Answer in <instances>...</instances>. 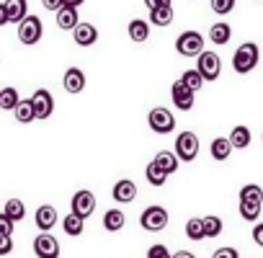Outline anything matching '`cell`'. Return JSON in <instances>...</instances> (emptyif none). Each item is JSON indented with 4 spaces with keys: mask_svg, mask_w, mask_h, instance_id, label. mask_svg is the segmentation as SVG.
<instances>
[{
    "mask_svg": "<svg viewBox=\"0 0 263 258\" xmlns=\"http://www.w3.org/2000/svg\"><path fill=\"white\" fill-rule=\"evenodd\" d=\"M258 60H260L258 44H255V42H245V44H240V47L235 49V54H232V67H235V72L248 75L250 70H255Z\"/></svg>",
    "mask_w": 263,
    "mask_h": 258,
    "instance_id": "6da1fadb",
    "label": "cell"
},
{
    "mask_svg": "<svg viewBox=\"0 0 263 258\" xmlns=\"http://www.w3.org/2000/svg\"><path fill=\"white\" fill-rule=\"evenodd\" d=\"M140 225H142L147 232H160V230H165V227H168V209H165V207H158V204L147 207V209L140 214Z\"/></svg>",
    "mask_w": 263,
    "mask_h": 258,
    "instance_id": "7a4b0ae2",
    "label": "cell"
},
{
    "mask_svg": "<svg viewBox=\"0 0 263 258\" xmlns=\"http://www.w3.org/2000/svg\"><path fill=\"white\" fill-rule=\"evenodd\" d=\"M176 52L183 57H199L204 52V36L199 31H183L176 39Z\"/></svg>",
    "mask_w": 263,
    "mask_h": 258,
    "instance_id": "3957f363",
    "label": "cell"
},
{
    "mask_svg": "<svg viewBox=\"0 0 263 258\" xmlns=\"http://www.w3.org/2000/svg\"><path fill=\"white\" fill-rule=\"evenodd\" d=\"M147 124H150L153 132L168 135V132H173V129H176V116H173V111L158 106V108H153V111L147 114Z\"/></svg>",
    "mask_w": 263,
    "mask_h": 258,
    "instance_id": "277c9868",
    "label": "cell"
},
{
    "mask_svg": "<svg viewBox=\"0 0 263 258\" xmlns=\"http://www.w3.org/2000/svg\"><path fill=\"white\" fill-rule=\"evenodd\" d=\"M42 34H44V26H42V19L39 16H26L18 24V42L26 44V47L36 44L42 39Z\"/></svg>",
    "mask_w": 263,
    "mask_h": 258,
    "instance_id": "5b68a950",
    "label": "cell"
},
{
    "mask_svg": "<svg viewBox=\"0 0 263 258\" xmlns=\"http://www.w3.org/2000/svg\"><path fill=\"white\" fill-rule=\"evenodd\" d=\"M196 70L201 72L204 80H217L219 72H222V60H219V54L204 49V52L196 57Z\"/></svg>",
    "mask_w": 263,
    "mask_h": 258,
    "instance_id": "8992f818",
    "label": "cell"
},
{
    "mask_svg": "<svg viewBox=\"0 0 263 258\" xmlns=\"http://www.w3.org/2000/svg\"><path fill=\"white\" fill-rule=\"evenodd\" d=\"M176 155L183 163L196 160V155H199V137L194 132H181L178 140H176Z\"/></svg>",
    "mask_w": 263,
    "mask_h": 258,
    "instance_id": "52a82bcc",
    "label": "cell"
},
{
    "mask_svg": "<svg viewBox=\"0 0 263 258\" xmlns=\"http://www.w3.org/2000/svg\"><path fill=\"white\" fill-rule=\"evenodd\" d=\"M171 98H173V106L178 111H191L194 108V101H196V90H191L186 83L176 80L173 88H171Z\"/></svg>",
    "mask_w": 263,
    "mask_h": 258,
    "instance_id": "ba28073f",
    "label": "cell"
},
{
    "mask_svg": "<svg viewBox=\"0 0 263 258\" xmlns=\"http://www.w3.org/2000/svg\"><path fill=\"white\" fill-rule=\"evenodd\" d=\"M31 103H34V114H36V119H49L52 111H54V98H52V93H49L47 88L34 90Z\"/></svg>",
    "mask_w": 263,
    "mask_h": 258,
    "instance_id": "9c48e42d",
    "label": "cell"
},
{
    "mask_svg": "<svg viewBox=\"0 0 263 258\" xmlns=\"http://www.w3.org/2000/svg\"><path fill=\"white\" fill-rule=\"evenodd\" d=\"M70 207H72V214L88 219V217L93 214V209H96V196H93V191H88V189L78 191V194L72 196V204H70Z\"/></svg>",
    "mask_w": 263,
    "mask_h": 258,
    "instance_id": "30bf717a",
    "label": "cell"
},
{
    "mask_svg": "<svg viewBox=\"0 0 263 258\" xmlns=\"http://www.w3.org/2000/svg\"><path fill=\"white\" fill-rule=\"evenodd\" d=\"M34 253H36L39 258H60V243H57V237L49 235V232L36 235V240H34Z\"/></svg>",
    "mask_w": 263,
    "mask_h": 258,
    "instance_id": "8fae6325",
    "label": "cell"
},
{
    "mask_svg": "<svg viewBox=\"0 0 263 258\" xmlns=\"http://www.w3.org/2000/svg\"><path fill=\"white\" fill-rule=\"evenodd\" d=\"M111 196H114L119 204H132V201L137 199V183L129 181V178H121V181H116Z\"/></svg>",
    "mask_w": 263,
    "mask_h": 258,
    "instance_id": "7c38bea8",
    "label": "cell"
},
{
    "mask_svg": "<svg viewBox=\"0 0 263 258\" xmlns=\"http://www.w3.org/2000/svg\"><path fill=\"white\" fill-rule=\"evenodd\" d=\"M72 39L78 47H93L98 42V29L93 24H78L72 29Z\"/></svg>",
    "mask_w": 263,
    "mask_h": 258,
    "instance_id": "4fadbf2b",
    "label": "cell"
},
{
    "mask_svg": "<svg viewBox=\"0 0 263 258\" xmlns=\"http://www.w3.org/2000/svg\"><path fill=\"white\" fill-rule=\"evenodd\" d=\"M62 85H65L67 93H83V90H85V72H83L80 67H70V70H65Z\"/></svg>",
    "mask_w": 263,
    "mask_h": 258,
    "instance_id": "5bb4252c",
    "label": "cell"
},
{
    "mask_svg": "<svg viewBox=\"0 0 263 258\" xmlns=\"http://www.w3.org/2000/svg\"><path fill=\"white\" fill-rule=\"evenodd\" d=\"M34 219H36V227H39L42 232H49V230L57 225V209H54V207H49V204H44V207H39V209H36Z\"/></svg>",
    "mask_w": 263,
    "mask_h": 258,
    "instance_id": "9a60e30c",
    "label": "cell"
},
{
    "mask_svg": "<svg viewBox=\"0 0 263 258\" xmlns=\"http://www.w3.org/2000/svg\"><path fill=\"white\" fill-rule=\"evenodd\" d=\"M78 24H80V19H78V8H72V6H62V8L57 11V26H60L62 31H72Z\"/></svg>",
    "mask_w": 263,
    "mask_h": 258,
    "instance_id": "2e32d148",
    "label": "cell"
},
{
    "mask_svg": "<svg viewBox=\"0 0 263 258\" xmlns=\"http://www.w3.org/2000/svg\"><path fill=\"white\" fill-rule=\"evenodd\" d=\"M6 11H8V24H21L29 16V3L26 0H6Z\"/></svg>",
    "mask_w": 263,
    "mask_h": 258,
    "instance_id": "e0dca14e",
    "label": "cell"
},
{
    "mask_svg": "<svg viewBox=\"0 0 263 258\" xmlns=\"http://www.w3.org/2000/svg\"><path fill=\"white\" fill-rule=\"evenodd\" d=\"M129 39L132 42H137V44H145L150 39V24L142 21V19H135V21H129Z\"/></svg>",
    "mask_w": 263,
    "mask_h": 258,
    "instance_id": "ac0fdd59",
    "label": "cell"
},
{
    "mask_svg": "<svg viewBox=\"0 0 263 258\" xmlns=\"http://www.w3.org/2000/svg\"><path fill=\"white\" fill-rule=\"evenodd\" d=\"M230 39H232V26H230V24L219 21V24H214V26L209 29V42H212V44L224 47Z\"/></svg>",
    "mask_w": 263,
    "mask_h": 258,
    "instance_id": "d6986e66",
    "label": "cell"
},
{
    "mask_svg": "<svg viewBox=\"0 0 263 258\" xmlns=\"http://www.w3.org/2000/svg\"><path fill=\"white\" fill-rule=\"evenodd\" d=\"M232 142H230V137H217V140H212V148H209V153H212V158L214 160H227L230 155H232Z\"/></svg>",
    "mask_w": 263,
    "mask_h": 258,
    "instance_id": "ffe728a7",
    "label": "cell"
},
{
    "mask_svg": "<svg viewBox=\"0 0 263 258\" xmlns=\"http://www.w3.org/2000/svg\"><path fill=\"white\" fill-rule=\"evenodd\" d=\"M153 163L163 171V173H176V168H178V155L176 153H165V150H160L155 158H153Z\"/></svg>",
    "mask_w": 263,
    "mask_h": 258,
    "instance_id": "44dd1931",
    "label": "cell"
},
{
    "mask_svg": "<svg viewBox=\"0 0 263 258\" xmlns=\"http://www.w3.org/2000/svg\"><path fill=\"white\" fill-rule=\"evenodd\" d=\"M250 140H253V135H250V129L248 126H242V124H237L232 132H230V142H232V148L235 150H245L248 145H250Z\"/></svg>",
    "mask_w": 263,
    "mask_h": 258,
    "instance_id": "7402d4cb",
    "label": "cell"
},
{
    "mask_svg": "<svg viewBox=\"0 0 263 258\" xmlns=\"http://www.w3.org/2000/svg\"><path fill=\"white\" fill-rule=\"evenodd\" d=\"M150 24L153 26H171L173 24V6H163V8H153L150 11Z\"/></svg>",
    "mask_w": 263,
    "mask_h": 258,
    "instance_id": "603a6c76",
    "label": "cell"
},
{
    "mask_svg": "<svg viewBox=\"0 0 263 258\" xmlns=\"http://www.w3.org/2000/svg\"><path fill=\"white\" fill-rule=\"evenodd\" d=\"M13 116H16V121H21V124H29V121H34L36 119V114H34V103H31V98H21L18 103H16V108H13Z\"/></svg>",
    "mask_w": 263,
    "mask_h": 258,
    "instance_id": "cb8c5ba5",
    "label": "cell"
},
{
    "mask_svg": "<svg viewBox=\"0 0 263 258\" xmlns=\"http://www.w3.org/2000/svg\"><path fill=\"white\" fill-rule=\"evenodd\" d=\"M124 222H126V217H124L121 209H108V212L103 214V227H106L108 232H119V230L124 227Z\"/></svg>",
    "mask_w": 263,
    "mask_h": 258,
    "instance_id": "d4e9b609",
    "label": "cell"
},
{
    "mask_svg": "<svg viewBox=\"0 0 263 258\" xmlns=\"http://www.w3.org/2000/svg\"><path fill=\"white\" fill-rule=\"evenodd\" d=\"M62 230H65L67 235H72V237H78V235H83V230H85V219L70 212V214H67V217L62 219Z\"/></svg>",
    "mask_w": 263,
    "mask_h": 258,
    "instance_id": "484cf974",
    "label": "cell"
},
{
    "mask_svg": "<svg viewBox=\"0 0 263 258\" xmlns=\"http://www.w3.org/2000/svg\"><path fill=\"white\" fill-rule=\"evenodd\" d=\"M145 178H147V183L150 186H155V189H160V186H165V181H168V173H163L155 163H147V168H145Z\"/></svg>",
    "mask_w": 263,
    "mask_h": 258,
    "instance_id": "4316f807",
    "label": "cell"
},
{
    "mask_svg": "<svg viewBox=\"0 0 263 258\" xmlns=\"http://www.w3.org/2000/svg\"><path fill=\"white\" fill-rule=\"evenodd\" d=\"M3 212H6V214H8L13 222H21V219L26 217V204H24L21 199H8Z\"/></svg>",
    "mask_w": 263,
    "mask_h": 258,
    "instance_id": "83f0119b",
    "label": "cell"
},
{
    "mask_svg": "<svg viewBox=\"0 0 263 258\" xmlns=\"http://www.w3.org/2000/svg\"><path fill=\"white\" fill-rule=\"evenodd\" d=\"M201 227H204V237H217V235H222V219L214 217V214L201 217Z\"/></svg>",
    "mask_w": 263,
    "mask_h": 258,
    "instance_id": "f1b7e54d",
    "label": "cell"
},
{
    "mask_svg": "<svg viewBox=\"0 0 263 258\" xmlns=\"http://www.w3.org/2000/svg\"><path fill=\"white\" fill-rule=\"evenodd\" d=\"M18 101H21V96H18V90H16V88H0V108L13 111Z\"/></svg>",
    "mask_w": 263,
    "mask_h": 258,
    "instance_id": "f546056e",
    "label": "cell"
},
{
    "mask_svg": "<svg viewBox=\"0 0 263 258\" xmlns=\"http://www.w3.org/2000/svg\"><path fill=\"white\" fill-rule=\"evenodd\" d=\"M240 201H255V204H263V189L255 186V183H245L240 189Z\"/></svg>",
    "mask_w": 263,
    "mask_h": 258,
    "instance_id": "4dcf8cb0",
    "label": "cell"
},
{
    "mask_svg": "<svg viewBox=\"0 0 263 258\" xmlns=\"http://www.w3.org/2000/svg\"><path fill=\"white\" fill-rule=\"evenodd\" d=\"M260 209H263V204H255V201H240V217H242L245 222H255L258 214H260Z\"/></svg>",
    "mask_w": 263,
    "mask_h": 258,
    "instance_id": "1f68e13d",
    "label": "cell"
},
{
    "mask_svg": "<svg viewBox=\"0 0 263 258\" xmlns=\"http://www.w3.org/2000/svg\"><path fill=\"white\" fill-rule=\"evenodd\" d=\"M181 83H186L191 90H201V85H204L206 80L201 78V72H199V70H186V72L181 75Z\"/></svg>",
    "mask_w": 263,
    "mask_h": 258,
    "instance_id": "d6a6232c",
    "label": "cell"
},
{
    "mask_svg": "<svg viewBox=\"0 0 263 258\" xmlns=\"http://www.w3.org/2000/svg\"><path fill=\"white\" fill-rule=\"evenodd\" d=\"M186 235H189L191 240H201V237H204V227H201V217H191V219L186 222Z\"/></svg>",
    "mask_w": 263,
    "mask_h": 258,
    "instance_id": "836d02e7",
    "label": "cell"
},
{
    "mask_svg": "<svg viewBox=\"0 0 263 258\" xmlns=\"http://www.w3.org/2000/svg\"><path fill=\"white\" fill-rule=\"evenodd\" d=\"M212 3V11L217 13V16H227V13H232V8H235V0H209Z\"/></svg>",
    "mask_w": 263,
    "mask_h": 258,
    "instance_id": "e575fe53",
    "label": "cell"
},
{
    "mask_svg": "<svg viewBox=\"0 0 263 258\" xmlns=\"http://www.w3.org/2000/svg\"><path fill=\"white\" fill-rule=\"evenodd\" d=\"M13 225H16V222H13L6 212L0 214V235H13Z\"/></svg>",
    "mask_w": 263,
    "mask_h": 258,
    "instance_id": "d590c367",
    "label": "cell"
},
{
    "mask_svg": "<svg viewBox=\"0 0 263 258\" xmlns=\"http://www.w3.org/2000/svg\"><path fill=\"white\" fill-rule=\"evenodd\" d=\"M147 258H171V253H168V248L163 243H158V245H153L147 250Z\"/></svg>",
    "mask_w": 263,
    "mask_h": 258,
    "instance_id": "8d00e7d4",
    "label": "cell"
},
{
    "mask_svg": "<svg viewBox=\"0 0 263 258\" xmlns=\"http://www.w3.org/2000/svg\"><path fill=\"white\" fill-rule=\"evenodd\" d=\"M212 258H240V253H237L235 248H230V245H227V248H217Z\"/></svg>",
    "mask_w": 263,
    "mask_h": 258,
    "instance_id": "74e56055",
    "label": "cell"
},
{
    "mask_svg": "<svg viewBox=\"0 0 263 258\" xmlns=\"http://www.w3.org/2000/svg\"><path fill=\"white\" fill-rule=\"evenodd\" d=\"M13 250V237L11 235H0V255H8Z\"/></svg>",
    "mask_w": 263,
    "mask_h": 258,
    "instance_id": "f35d334b",
    "label": "cell"
},
{
    "mask_svg": "<svg viewBox=\"0 0 263 258\" xmlns=\"http://www.w3.org/2000/svg\"><path fill=\"white\" fill-rule=\"evenodd\" d=\"M253 240H255V245L263 248V222H258V225L253 227Z\"/></svg>",
    "mask_w": 263,
    "mask_h": 258,
    "instance_id": "ab89813d",
    "label": "cell"
},
{
    "mask_svg": "<svg viewBox=\"0 0 263 258\" xmlns=\"http://www.w3.org/2000/svg\"><path fill=\"white\" fill-rule=\"evenodd\" d=\"M42 6H44L47 11H54V13H57V11L62 8V0H42Z\"/></svg>",
    "mask_w": 263,
    "mask_h": 258,
    "instance_id": "60d3db41",
    "label": "cell"
},
{
    "mask_svg": "<svg viewBox=\"0 0 263 258\" xmlns=\"http://www.w3.org/2000/svg\"><path fill=\"white\" fill-rule=\"evenodd\" d=\"M145 6L153 11V8H163V6H171V0H145Z\"/></svg>",
    "mask_w": 263,
    "mask_h": 258,
    "instance_id": "b9f144b4",
    "label": "cell"
},
{
    "mask_svg": "<svg viewBox=\"0 0 263 258\" xmlns=\"http://www.w3.org/2000/svg\"><path fill=\"white\" fill-rule=\"evenodd\" d=\"M8 24V11H6V3H0V26Z\"/></svg>",
    "mask_w": 263,
    "mask_h": 258,
    "instance_id": "7bdbcfd3",
    "label": "cell"
},
{
    "mask_svg": "<svg viewBox=\"0 0 263 258\" xmlns=\"http://www.w3.org/2000/svg\"><path fill=\"white\" fill-rule=\"evenodd\" d=\"M171 258H196V255H194L191 250H178V253H173Z\"/></svg>",
    "mask_w": 263,
    "mask_h": 258,
    "instance_id": "ee69618b",
    "label": "cell"
},
{
    "mask_svg": "<svg viewBox=\"0 0 263 258\" xmlns=\"http://www.w3.org/2000/svg\"><path fill=\"white\" fill-rule=\"evenodd\" d=\"M85 0H62V6H72V8H80Z\"/></svg>",
    "mask_w": 263,
    "mask_h": 258,
    "instance_id": "f6af8a7d",
    "label": "cell"
}]
</instances>
